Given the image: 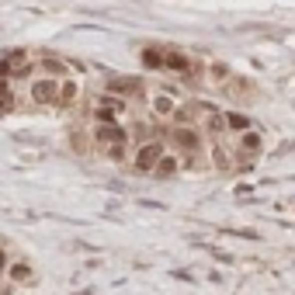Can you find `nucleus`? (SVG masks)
Masks as SVG:
<instances>
[{
	"label": "nucleus",
	"instance_id": "f257e3e1",
	"mask_svg": "<svg viewBox=\"0 0 295 295\" xmlns=\"http://www.w3.org/2000/svg\"><path fill=\"white\" fill-rule=\"evenodd\" d=\"M156 160H160V146H156V143H149V146L139 149V160H136V163H139V170H153V167H156Z\"/></svg>",
	"mask_w": 295,
	"mask_h": 295
},
{
	"label": "nucleus",
	"instance_id": "f03ea898",
	"mask_svg": "<svg viewBox=\"0 0 295 295\" xmlns=\"http://www.w3.org/2000/svg\"><path fill=\"white\" fill-rule=\"evenodd\" d=\"M35 97H38V101H49V97H56V87H52V83H38V87H35Z\"/></svg>",
	"mask_w": 295,
	"mask_h": 295
},
{
	"label": "nucleus",
	"instance_id": "7ed1b4c3",
	"mask_svg": "<svg viewBox=\"0 0 295 295\" xmlns=\"http://www.w3.org/2000/svg\"><path fill=\"white\" fill-rule=\"evenodd\" d=\"M97 136H101V139H115V143L122 139V132H118L115 125H101V129H97Z\"/></svg>",
	"mask_w": 295,
	"mask_h": 295
},
{
	"label": "nucleus",
	"instance_id": "20e7f679",
	"mask_svg": "<svg viewBox=\"0 0 295 295\" xmlns=\"http://www.w3.org/2000/svg\"><path fill=\"white\" fill-rule=\"evenodd\" d=\"M115 90H136V80H111Z\"/></svg>",
	"mask_w": 295,
	"mask_h": 295
},
{
	"label": "nucleus",
	"instance_id": "39448f33",
	"mask_svg": "<svg viewBox=\"0 0 295 295\" xmlns=\"http://www.w3.org/2000/svg\"><path fill=\"white\" fill-rule=\"evenodd\" d=\"M226 122H229V118H219V115H212V118H209V129H216V132H219Z\"/></svg>",
	"mask_w": 295,
	"mask_h": 295
},
{
	"label": "nucleus",
	"instance_id": "423d86ee",
	"mask_svg": "<svg viewBox=\"0 0 295 295\" xmlns=\"http://www.w3.org/2000/svg\"><path fill=\"white\" fill-rule=\"evenodd\" d=\"M229 125H236V129H247V118H243V115H229Z\"/></svg>",
	"mask_w": 295,
	"mask_h": 295
},
{
	"label": "nucleus",
	"instance_id": "0eeeda50",
	"mask_svg": "<svg viewBox=\"0 0 295 295\" xmlns=\"http://www.w3.org/2000/svg\"><path fill=\"white\" fill-rule=\"evenodd\" d=\"M177 139H181L184 146H195V136H191V132H177Z\"/></svg>",
	"mask_w": 295,
	"mask_h": 295
}]
</instances>
